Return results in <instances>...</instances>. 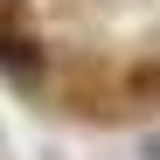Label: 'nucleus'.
Returning a JSON list of instances; mask_svg holds the SVG:
<instances>
[{
	"label": "nucleus",
	"mask_w": 160,
	"mask_h": 160,
	"mask_svg": "<svg viewBox=\"0 0 160 160\" xmlns=\"http://www.w3.org/2000/svg\"><path fill=\"white\" fill-rule=\"evenodd\" d=\"M0 70H7V77H21V84H35V77H42V49H35L28 35L0 28Z\"/></svg>",
	"instance_id": "1"
},
{
	"label": "nucleus",
	"mask_w": 160,
	"mask_h": 160,
	"mask_svg": "<svg viewBox=\"0 0 160 160\" xmlns=\"http://www.w3.org/2000/svg\"><path fill=\"white\" fill-rule=\"evenodd\" d=\"M125 104L160 112V63H132V70H125Z\"/></svg>",
	"instance_id": "2"
},
{
	"label": "nucleus",
	"mask_w": 160,
	"mask_h": 160,
	"mask_svg": "<svg viewBox=\"0 0 160 160\" xmlns=\"http://www.w3.org/2000/svg\"><path fill=\"white\" fill-rule=\"evenodd\" d=\"M14 14H21V0H0V28H7V21H14Z\"/></svg>",
	"instance_id": "3"
}]
</instances>
